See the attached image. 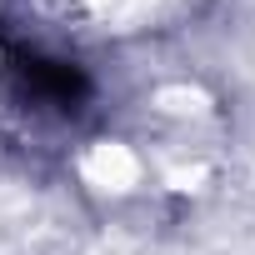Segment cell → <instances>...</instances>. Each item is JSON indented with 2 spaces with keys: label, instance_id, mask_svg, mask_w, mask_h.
<instances>
[{
  "label": "cell",
  "instance_id": "6da1fadb",
  "mask_svg": "<svg viewBox=\"0 0 255 255\" xmlns=\"http://www.w3.org/2000/svg\"><path fill=\"white\" fill-rule=\"evenodd\" d=\"M85 175H90V185H100V190H130V185L140 180V160L125 150V145H115V140H100V145L85 155Z\"/></svg>",
  "mask_w": 255,
  "mask_h": 255
},
{
  "label": "cell",
  "instance_id": "7a4b0ae2",
  "mask_svg": "<svg viewBox=\"0 0 255 255\" xmlns=\"http://www.w3.org/2000/svg\"><path fill=\"white\" fill-rule=\"evenodd\" d=\"M90 5H95L100 15H110V20H125V15H140L150 0H90Z\"/></svg>",
  "mask_w": 255,
  "mask_h": 255
}]
</instances>
